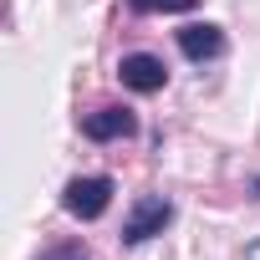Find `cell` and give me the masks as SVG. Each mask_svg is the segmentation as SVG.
Returning a JSON list of instances; mask_svg holds the SVG:
<instances>
[{
    "instance_id": "6da1fadb",
    "label": "cell",
    "mask_w": 260,
    "mask_h": 260,
    "mask_svg": "<svg viewBox=\"0 0 260 260\" xmlns=\"http://www.w3.org/2000/svg\"><path fill=\"white\" fill-rule=\"evenodd\" d=\"M169 219H174V204H169L164 194H143V199H133V209H127V219H122V245H143V240L164 235Z\"/></svg>"
},
{
    "instance_id": "7a4b0ae2",
    "label": "cell",
    "mask_w": 260,
    "mask_h": 260,
    "mask_svg": "<svg viewBox=\"0 0 260 260\" xmlns=\"http://www.w3.org/2000/svg\"><path fill=\"white\" fill-rule=\"evenodd\" d=\"M107 204H112V179L107 174H87V179H72L61 189V209L72 219H97Z\"/></svg>"
},
{
    "instance_id": "3957f363",
    "label": "cell",
    "mask_w": 260,
    "mask_h": 260,
    "mask_svg": "<svg viewBox=\"0 0 260 260\" xmlns=\"http://www.w3.org/2000/svg\"><path fill=\"white\" fill-rule=\"evenodd\" d=\"M82 133L92 143H117V138H133L138 133V117L127 112V107H97L82 117Z\"/></svg>"
},
{
    "instance_id": "277c9868",
    "label": "cell",
    "mask_w": 260,
    "mask_h": 260,
    "mask_svg": "<svg viewBox=\"0 0 260 260\" xmlns=\"http://www.w3.org/2000/svg\"><path fill=\"white\" fill-rule=\"evenodd\" d=\"M117 77H122V87H133V92H164L169 67L158 56H148V51H133V56L117 61Z\"/></svg>"
},
{
    "instance_id": "5b68a950",
    "label": "cell",
    "mask_w": 260,
    "mask_h": 260,
    "mask_svg": "<svg viewBox=\"0 0 260 260\" xmlns=\"http://www.w3.org/2000/svg\"><path fill=\"white\" fill-rule=\"evenodd\" d=\"M179 51H184L189 61H214V56L224 51V31L209 26V21H194V26L179 31Z\"/></svg>"
},
{
    "instance_id": "8992f818",
    "label": "cell",
    "mask_w": 260,
    "mask_h": 260,
    "mask_svg": "<svg viewBox=\"0 0 260 260\" xmlns=\"http://www.w3.org/2000/svg\"><path fill=\"white\" fill-rule=\"evenodd\" d=\"M127 6H133V11H143V16H148V11H194L199 0H127Z\"/></svg>"
},
{
    "instance_id": "52a82bcc",
    "label": "cell",
    "mask_w": 260,
    "mask_h": 260,
    "mask_svg": "<svg viewBox=\"0 0 260 260\" xmlns=\"http://www.w3.org/2000/svg\"><path fill=\"white\" fill-rule=\"evenodd\" d=\"M41 260H87V250L82 245H61V250H46Z\"/></svg>"
},
{
    "instance_id": "ba28073f",
    "label": "cell",
    "mask_w": 260,
    "mask_h": 260,
    "mask_svg": "<svg viewBox=\"0 0 260 260\" xmlns=\"http://www.w3.org/2000/svg\"><path fill=\"white\" fill-rule=\"evenodd\" d=\"M255 194H260V179H255Z\"/></svg>"
}]
</instances>
